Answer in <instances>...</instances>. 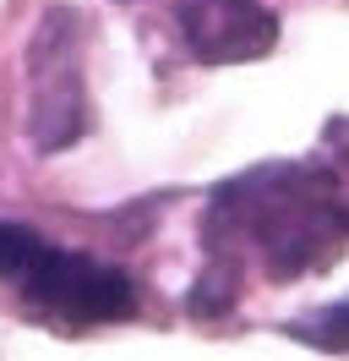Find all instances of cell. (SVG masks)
<instances>
[{"instance_id": "6da1fadb", "label": "cell", "mask_w": 349, "mask_h": 361, "mask_svg": "<svg viewBox=\"0 0 349 361\" xmlns=\"http://www.w3.org/2000/svg\"><path fill=\"white\" fill-rule=\"evenodd\" d=\"M349 247V197L327 164H262L224 180L208 203V252L191 312H224L235 301L240 269L257 263L267 279H300L327 269Z\"/></svg>"}, {"instance_id": "7a4b0ae2", "label": "cell", "mask_w": 349, "mask_h": 361, "mask_svg": "<svg viewBox=\"0 0 349 361\" xmlns=\"http://www.w3.org/2000/svg\"><path fill=\"white\" fill-rule=\"evenodd\" d=\"M0 279L33 307V312L71 323V329H99V323H126L137 312V285L131 274L109 269L87 252L49 247L27 225H0Z\"/></svg>"}, {"instance_id": "3957f363", "label": "cell", "mask_w": 349, "mask_h": 361, "mask_svg": "<svg viewBox=\"0 0 349 361\" xmlns=\"http://www.w3.org/2000/svg\"><path fill=\"white\" fill-rule=\"evenodd\" d=\"M77 44H82L77 17L65 6H55L44 17V27L33 33V49H27V77H33L27 137L44 154H61L87 132V82H82Z\"/></svg>"}, {"instance_id": "277c9868", "label": "cell", "mask_w": 349, "mask_h": 361, "mask_svg": "<svg viewBox=\"0 0 349 361\" xmlns=\"http://www.w3.org/2000/svg\"><path fill=\"white\" fill-rule=\"evenodd\" d=\"M174 17L196 61L208 66H235V61H262L279 44V17L262 0H174Z\"/></svg>"}, {"instance_id": "5b68a950", "label": "cell", "mask_w": 349, "mask_h": 361, "mask_svg": "<svg viewBox=\"0 0 349 361\" xmlns=\"http://www.w3.org/2000/svg\"><path fill=\"white\" fill-rule=\"evenodd\" d=\"M289 334L305 339V345H322V350H349V301H338V307H322V312H311L305 323H295Z\"/></svg>"}]
</instances>
